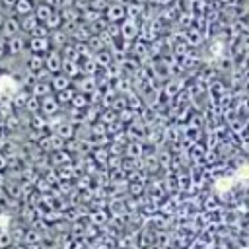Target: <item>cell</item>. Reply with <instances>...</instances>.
<instances>
[{
    "mask_svg": "<svg viewBox=\"0 0 249 249\" xmlns=\"http://www.w3.org/2000/svg\"><path fill=\"white\" fill-rule=\"evenodd\" d=\"M62 54L60 51L56 49H51L49 53H45V68L51 72V74H56V72H62Z\"/></svg>",
    "mask_w": 249,
    "mask_h": 249,
    "instance_id": "6da1fadb",
    "label": "cell"
},
{
    "mask_svg": "<svg viewBox=\"0 0 249 249\" xmlns=\"http://www.w3.org/2000/svg\"><path fill=\"white\" fill-rule=\"evenodd\" d=\"M58 109H60V103H58V99L51 93V95H45V97H41V107H39V113L43 115V117H54L56 113H58Z\"/></svg>",
    "mask_w": 249,
    "mask_h": 249,
    "instance_id": "7a4b0ae2",
    "label": "cell"
},
{
    "mask_svg": "<svg viewBox=\"0 0 249 249\" xmlns=\"http://www.w3.org/2000/svg\"><path fill=\"white\" fill-rule=\"evenodd\" d=\"M4 41H6V51H8V56H19V54L23 53L25 45H27L21 33H18V35H14V37H10V39H4Z\"/></svg>",
    "mask_w": 249,
    "mask_h": 249,
    "instance_id": "3957f363",
    "label": "cell"
},
{
    "mask_svg": "<svg viewBox=\"0 0 249 249\" xmlns=\"http://www.w3.org/2000/svg\"><path fill=\"white\" fill-rule=\"evenodd\" d=\"M19 31H21L19 19L14 18V16H10V18L4 19V23H2V27H0V37H2V39H10V37L18 35Z\"/></svg>",
    "mask_w": 249,
    "mask_h": 249,
    "instance_id": "277c9868",
    "label": "cell"
},
{
    "mask_svg": "<svg viewBox=\"0 0 249 249\" xmlns=\"http://www.w3.org/2000/svg\"><path fill=\"white\" fill-rule=\"evenodd\" d=\"M25 47L35 54H45L51 51V41H49V37H33L31 35V39L27 41Z\"/></svg>",
    "mask_w": 249,
    "mask_h": 249,
    "instance_id": "5b68a950",
    "label": "cell"
},
{
    "mask_svg": "<svg viewBox=\"0 0 249 249\" xmlns=\"http://www.w3.org/2000/svg\"><path fill=\"white\" fill-rule=\"evenodd\" d=\"M70 84H72V78H68L64 72H56V74H53V78H51V88H53L54 93H58V91H62V89H68Z\"/></svg>",
    "mask_w": 249,
    "mask_h": 249,
    "instance_id": "8992f818",
    "label": "cell"
},
{
    "mask_svg": "<svg viewBox=\"0 0 249 249\" xmlns=\"http://www.w3.org/2000/svg\"><path fill=\"white\" fill-rule=\"evenodd\" d=\"M25 68H27V72H31V74H37L39 70H43V68H45V54H35V53H31V54L27 56V60H25Z\"/></svg>",
    "mask_w": 249,
    "mask_h": 249,
    "instance_id": "52a82bcc",
    "label": "cell"
},
{
    "mask_svg": "<svg viewBox=\"0 0 249 249\" xmlns=\"http://www.w3.org/2000/svg\"><path fill=\"white\" fill-rule=\"evenodd\" d=\"M31 93L37 95V97H45V95H51L54 93L53 88H51V82H43V80H35L33 88H31Z\"/></svg>",
    "mask_w": 249,
    "mask_h": 249,
    "instance_id": "ba28073f",
    "label": "cell"
},
{
    "mask_svg": "<svg viewBox=\"0 0 249 249\" xmlns=\"http://www.w3.org/2000/svg\"><path fill=\"white\" fill-rule=\"evenodd\" d=\"M54 134L56 136H60V138H72L74 136V124L70 123V121H62V123H58L56 124V128H54Z\"/></svg>",
    "mask_w": 249,
    "mask_h": 249,
    "instance_id": "9c48e42d",
    "label": "cell"
},
{
    "mask_svg": "<svg viewBox=\"0 0 249 249\" xmlns=\"http://www.w3.org/2000/svg\"><path fill=\"white\" fill-rule=\"evenodd\" d=\"M41 21L35 18V14H27V16H21V21H19V25H21V31H27V33H33L35 31V27L39 25Z\"/></svg>",
    "mask_w": 249,
    "mask_h": 249,
    "instance_id": "30bf717a",
    "label": "cell"
},
{
    "mask_svg": "<svg viewBox=\"0 0 249 249\" xmlns=\"http://www.w3.org/2000/svg\"><path fill=\"white\" fill-rule=\"evenodd\" d=\"M4 193H6L10 198H19V196L23 195V185L8 179V183L4 185Z\"/></svg>",
    "mask_w": 249,
    "mask_h": 249,
    "instance_id": "8fae6325",
    "label": "cell"
},
{
    "mask_svg": "<svg viewBox=\"0 0 249 249\" xmlns=\"http://www.w3.org/2000/svg\"><path fill=\"white\" fill-rule=\"evenodd\" d=\"M14 12L18 14V16H27V14H33V2L31 0H16L14 2Z\"/></svg>",
    "mask_w": 249,
    "mask_h": 249,
    "instance_id": "7c38bea8",
    "label": "cell"
},
{
    "mask_svg": "<svg viewBox=\"0 0 249 249\" xmlns=\"http://www.w3.org/2000/svg\"><path fill=\"white\" fill-rule=\"evenodd\" d=\"M33 14H35V18H37L41 23H45V21H47V18L53 14V8H51L49 4H45V2H41L39 6H35V8H33Z\"/></svg>",
    "mask_w": 249,
    "mask_h": 249,
    "instance_id": "4fadbf2b",
    "label": "cell"
},
{
    "mask_svg": "<svg viewBox=\"0 0 249 249\" xmlns=\"http://www.w3.org/2000/svg\"><path fill=\"white\" fill-rule=\"evenodd\" d=\"M124 16H126V10H124L121 4H119V6L111 4L109 10H107V18H109V21H113V23H115V21H121Z\"/></svg>",
    "mask_w": 249,
    "mask_h": 249,
    "instance_id": "5bb4252c",
    "label": "cell"
},
{
    "mask_svg": "<svg viewBox=\"0 0 249 249\" xmlns=\"http://www.w3.org/2000/svg\"><path fill=\"white\" fill-rule=\"evenodd\" d=\"M62 21H64V19H62V16H60V12H54V10H53V14L47 18V21H45L43 25H45L49 31H54V29H60Z\"/></svg>",
    "mask_w": 249,
    "mask_h": 249,
    "instance_id": "9a60e30c",
    "label": "cell"
},
{
    "mask_svg": "<svg viewBox=\"0 0 249 249\" xmlns=\"http://www.w3.org/2000/svg\"><path fill=\"white\" fill-rule=\"evenodd\" d=\"M62 70L68 78H76L80 74V66L76 64V60H68V58H62Z\"/></svg>",
    "mask_w": 249,
    "mask_h": 249,
    "instance_id": "2e32d148",
    "label": "cell"
},
{
    "mask_svg": "<svg viewBox=\"0 0 249 249\" xmlns=\"http://www.w3.org/2000/svg\"><path fill=\"white\" fill-rule=\"evenodd\" d=\"M39 107H41V97L29 93L27 99H25V103H23V109H27V111L33 115V113H39Z\"/></svg>",
    "mask_w": 249,
    "mask_h": 249,
    "instance_id": "e0dca14e",
    "label": "cell"
},
{
    "mask_svg": "<svg viewBox=\"0 0 249 249\" xmlns=\"http://www.w3.org/2000/svg\"><path fill=\"white\" fill-rule=\"evenodd\" d=\"M51 47H56V51L64 45V41H66V35L60 31V29H54V31H51Z\"/></svg>",
    "mask_w": 249,
    "mask_h": 249,
    "instance_id": "ac0fdd59",
    "label": "cell"
},
{
    "mask_svg": "<svg viewBox=\"0 0 249 249\" xmlns=\"http://www.w3.org/2000/svg\"><path fill=\"white\" fill-rule=\"evenodd\" d=\"M121 29H123V37H124V39H132V37L136 35V29H138V27H136V23H134L132 19H126Z\"/></svg>",
    "mask_w": 249,
    "mask_h": 249,
    "instance_id": "d6986e66",
    "label": "cell"
},
{
    "mask_svg": "<svg viewBox=\"0 0 249 249\" xmlns=\"http://www.w3.org/2000/svg\"><path fill=\"white\" fill-rule=\"evenodd\" d=\"M56 99H58V103L60 105H64V103H72V97H74V91L68 88V89H62V91H58L56 95H54Z\"/></svg>",
    "mask_w": 249,
    "mask_h": 249,
    "instance_id": "ffe728a7",
    "label": "cell"
},
{
    "mask_svg": "<svg viewBox=\"0 0 249 249\" xmlns=\"http://www.w3.org/2000/svg\"><path fill=\"white\" fill-rule=\"evenodd\" d=\"M12 243V235L8 230H2L0 231V249H8V245Z\"/></svg>",
    "mask_w": 249,
    "mask_h": 249,
    "instance_id": "44dd1931",
    "label": "cell"
},
{
    "mask_svg": "<svg viewBox=\"0 0 249 249\" xmlns=\"http://www.w3.org/2000/svg\"><path fill=\"white\" fill-rule=\"evenodd\" d=\"M8 158H6V154L4 152H0V171H6L8 169Z\"/></svg>",
    "mask_w": 249,
    "mask_h": 249,
    "instance_id": "7402d4cb",
    "label": "cell"
},
{
    "mask_svg": "<svg viewBox=\"0 0 249 249\" xmlns=\"http://www.w3.org/2000/svg\"><path fill=\"white\" fill-rule=\"evenodd\" d=\"M39 237H41V235H35V231H27L25 241H27V243H31V241H39Z\"/></svg>",
    "mask_w": 249,
    "mask_h": 249,
    "instance_id": "603a6c76",
    "label": "cell"
},
{
    "mask_svg": "<svg viewBox=\"0 0 249 249\" xmlns=\"http://www.w3.org/2000/svg\"><path fill=\"white\" fill-rule=\"evenodd\" d=\"M6 146H8V138L0 132V152H4V148H6Z\"/></svg>",
    "mask_w": 249,
    "mask_h": 249,
    "instance_id": "cb8c5ba5",
    "label": "cell"
},
{
    "mask_svg": "<svg viewBox=\"0 0 249 249\" xmlns=\"http://www.w3.org/2000/svg\"><path fill=\"white\" fill-rule=\"evenodd\" d=\"M6 183H8V175H6V171H0V189H4Z\"/></svg>",
    "mask_w": 249,
    "mask_h": 249,
    "instance_id": "d4e9b609",
    "label": "cell"
},
{
    "mask_svg": "<svg viewBox=\"0 0 249 249\" xmlns=\"http://www.w3.org/2000/svg\"><path fill=\"white\" fill-rule=\"evenodd\" d=\"M45 4H49L51 8H60V0H47Z\"/></svg>",
    "mask_w": 249,
    "mask_h": 249,
    "instance_id": "484cf974",
    "label": "cell"
},
{
    "mask_svg": "<svg viewBox=\"0 0 249 249\" xmlns=\"http://www.w3.org/2000/svg\"><path fill=\"white\" fill-rule=\"evenodd\" d=\"M4 19H6V16H2V12H0V27H2V23H4Z\"/></svg>",
    "mask_w": 249,
    "mask_h": 249,
    "instance_id": "4316f807",
    "label": "cell"
},
{
    "mask_svg": "<svg viewBox=\"0 0 249 249\" xmlns=\"http://www.w3.org/2000/svg\"><path fill=\"white\" fill-rule=\"evenodd\" d=\"M109 2H111V4H121L123 0H109Z\"/></svg>",
    "mask_w": 249,
    "mask_h": 249,
    "instance_id": "83f0119b",
    "label": "cell"
},
{
    "mask_svg": "<svg viewBox=\"0 0 249 249\" xmlns=\"http://www.w3.org/2000/svg\"><path fill=\"white\" fill-rule=\"evenodd\" d=\"M2 126H4V123H2V121H0V132H2Z\"/></svg>",
    "mask_w": 249,
    "mask_h": 249,
    "instance_id": "f1b7e54d",
    "label": "cell"
}]
</instances>
